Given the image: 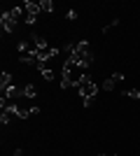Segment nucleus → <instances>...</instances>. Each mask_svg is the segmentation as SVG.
I'll list each match as a JSON object with an SVG mask.
<instances>
[{"instance_id": "f8f14e48", "label": "nucleus", "mask_w": 140, "mask_h": 156, "mask_svg": "<svg viewBox=\"0 0 140 156\" xmlns=\"http://www.w3.org/2000/svg\"><path fill=\"white\" fill-rule=\"evenodd\" d=\"M98 156H105V154H98Z\"/></svg>"}, {"instance_id": "9d476101", "label": "nucleus", "mask_w": 140, "mask_h": 156, "mask_svg": "<svg viewBox=\"0 0 140 156\" xmlns=\"http://www.w3.org/2000/svg\"><path fill=\"white\" fill-rule=\"evenodd\" d=\"M77 16H80V14H77V9H68V14H66V19H68V21H75Z\"/></svg>"}, {"instance_id": "6e6552de", "label": "nucleus", "mask_w": 140, "mask_h": 156, "mask_svg": "<svg viewBox=\"0 0 140 156\" xmlns=\"http://www.w3.org/2000/svg\"><path fill=\"white\" fill-rule=\"evenodd\" d=\"M124 96L135 98V100H138V98H140V89H126V91H124Z\"/></svg>"}, {"instance_id": "0eeeda50", "label": "nucleus", "mask_w": 140, "mask_h": 156, "mask_svg": "<svg viewBox=\"0 0 140 156\" xmlns=\"http://www.w3.org/2000/svg\"><path fill=\"white\" fill-rule=\"evenodd\" d=\"M40 9H42V12H47V14L54 12V2H52V0H40Z\"/></svg>"}, {"instance_id": "f03ea898", "label": "nucleus", "mask_w": 140, "mask_h": 156, "mask_svg": "<svg viewBox=\"0 0 140 156\" xmlns=\"http://www.w3.org/2000/svg\"><path fill=\"white\" fill-rule=\"evenodd\" d=\"M31 42H33L35 51H45V49H49V44H47V40L42 37V35H31Z\"/></svg>"}, {"instance_id": "7ed1b4c3", "label": "nucleus", "mask_w": 140, "mask_h": 156, "mask_svg": "<svg viewBox=\"0 0 140 156\" xmlns=\"http://www.w3.org/2000/svg\"><path fill=\"white\" fill-rule=\"evenodd\" d=\"M23 9H26L28 14H33V16H38V14L42 12V9H40V2H33V0H26V2H23Z\"/></svg>"}, {"instance_id": "1a4fd4ad", "label": "nucleus", "mask_w": 140, "mask_h": 156, "mask_svg": "<svg viewBox=\"0 0 140 156\" xmlns=\"http://www.w3.org/2000/svg\"><path fill=\"white\" fill-rule=\"evenodd\" d=\"M110 79H112L114 84H119V82H124V72H112V75H110Z\"/></svg>"}, {"instance_id": "20e7f679", "label": "nucleus", "mask_w": 140, "mask_h": 156, "mask_svg": "<svg viewBox=\"0 0 140 156\" xmlns=\"http://www.w3.org/2000/svg\"><path fill=\"white\" fill-rule=\"evenodd\" d=\"M38 68H40L42 77H45L47 82H54V77H56V75H54V70H52V68H49V63H40V65H38Z\"/></svg>"}, {"instance_id": "f257e3e1", "label": "nucleus", "mask_w": 140, "mask_h": 156, "mask_svg": "<svg viewBox=\"0 0 140 156\" xmlns=\"http://www.w3.org/2000/svg\"><path fill=\"white\" fill-rule=\"evenodd\" d=\"M77 91H80V98H82V105L84 107H89L91 105V100H93V96L98 93V84L93 82L91 77H89L87 72L80 77V84H77Z\"/></svg>"}, {"instance_id": "39448f33", "label": "nucleus", "mask_w": 140, "mask_h": 156, "mask_svg": "<svg viewBox=\"0 0 140 156\" xmlns=\"http://www.w3.org/2000/svg\"><path fill=\"white\" fill-rule=\"evenodd\" d=\"M9 86H14L12 84V72H2V75H0V91H2V89H9Z\"/></svg>"}, {"instance_id": "9b49d317", "label": "nucleus", "mask_w": 140, "mask_h": 156, "mask_svg": "<svg viewBox=\"0 0 140 156\" xmlns=\"http://www.w3.org/2000/svg\"><path fill=\"white\" fill-rule=\"evenodd\" d=\"M103 89H105V91H112V89H114V82H112L110 77H107L105 82H103Z\"/></svg>"}, {"instance_id": "423d86ee", "label": "nucleus", "mask_w": 140, "mask_h": 156, "mask_svg": "<svg viewBox=\"0 0 140 156\" xmlns=\"http://www.w3.org/2000/svg\"><path fill=\"white\" fill-rule=\"evenodd\" d=\"M35 96H38L35 84H26V86H23V98H35Z\"/></svg>"}]
</instances>
